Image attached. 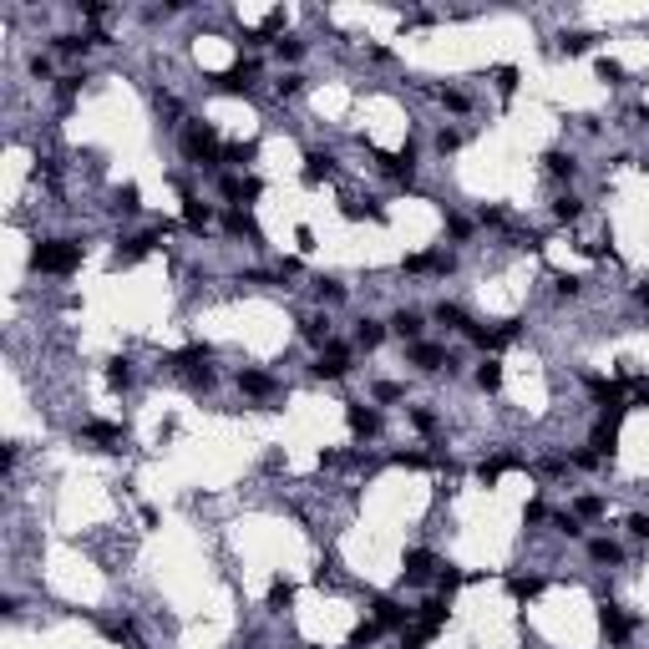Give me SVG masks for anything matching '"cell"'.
Listing matches in <instances>:
<instances>
[{
	"label": "cell",
	"instance_id": "obj_1",
	"mask_svg": "<svg viewBox=\"0 0 649 649\" xmlns=\"http://www.w3.org/2000/svg\"><path fill=\"white\" fill-rule=\"evenodd\" d=\"M87 249H81L77 238H36L31 249V270L36 274H77Z\"/></svg>",
	"mask_w": 649,
	"mask_h": 649
},
{
	"label": "cell",
	"instance_id": "obj_2",
	"mask_svg": "<svg viewBox=\"0 0 649 649\" xmlns=\"http://www.w3.org/2000/svg\"><path fill=\"white\" fill-rule=\"evenodd\" d=\"M442 569L446 563L431 548H406V558H401V584H437Z\"/></svg>",
	"mask_w": 649,
	"mask_h": 649
},
{
	"label": "cell",
	"instance_id": "obj_3",
	"mask_svg": "<svg viewBox=\"0 0 649 649\" xmlns=\"http://www.w3.org/2000/svg\"><path fill=\"white\" fill-rule=\"evenodd\" d=\"M350 370H355V361H350V350L335 340V345L315 350V365H310V376L315 380H345Z\"/></svg>",
	"mask_w": 649,
	"mask_h": 649
},
{
	"label": "cell",
	"instance_id": "obj_4",
	"mask_svg": "<svg viewBox=\"0 0 649 649\" xmlns=\"http://www.w3.org/2000/svg\"><path fill=\"white\" fill-rule=\"evenodd\" d=\"M345 427H350V437L370 442V437H380V412L370 401H345Z\"/></svg>",
	"mask_w": 649,
	"mask_h": 649
},
{
	"label": "cell",
	"instance_id": "obj_5",
	"mask_svg": "<svg viewBox=\"0 0 649 649\" xmlns=\"http://www.w3.org/2000/svg\"><path fill=\"white\" fill-rule=\"evenodd\" d=\"M599 629H603V639L614 649H624L629 645V634H634V619L619 609V603H599Z\"/></svg>",
	"mask_w": 649,
	"mask_h": 649
},
{
	"label": "cell",
	"instance_id": "obj_6",
	"mask_svg": "<svg viewBox=\"0 0 649 649\" xmlns=\"http://www.w3.org/2000/svg\"><path fill=\"white\" fill-rule=\"evenodd\" d=\"M223 229H229V238H249L254 249H264V229H259V219H254L249 208H229L223 213Z\"/></svg>",
	"mask_w": 649,
	"mask_h": 649
},
{
	"label": "cell",
	"instance_id": "obj_7",
	"mask_svg": "<svg viewBox=\"0 0 649 649\" xmlns=\"http://www.w3.org/2000/svg\"><path fill=\"white\" fill-rule=\"evenodd\" d=\"M406 361H412L416 370H421V376H437L442 365H452V361H446V350H442V345H431V340H416Z\"/></svg>",
	"mask_w": 649,
	"mask_h": 649
},
{
	"label": "cell",
	"instance_id": "obj_8",
	"mask_svg": "<svg viewBox=\"0 0 649 649\" xmlns=\"http://www.w3.org/2000/svg\"><path fill=\"white\" fill-rule=\"evenodd\" d=\"M543 168H548V178H558V183H573V178H578V153L553 147V153H543Z\"/></svg>",
	"mask_w": 649,
	"mask_h": 649
},
{
	"label": "cell",
	"instance_id": "obj_9",
	"mask_svg": "<svg viewBox=\"0 0 649 649\" xmlns=\"http://www.w3.org/2000/svg\"><path fill=\"white\" fill-rule=\"evenodd\" d=\"M238 391H244V396H279L285 386L274 376H264V370H238Z\"/></svg>",
	"mask_w": 649,
	"mask_h": 649
},
{
	"label": "cell",
	"instance_id": "obj_10",
	"mask_svg": "<svg viewBox=\"0 0 649 649\" xmlns=\"http://www.w3.org/2000/svg\"><path fill=\"white\" fill-rule=\"evenodd\" d=\"M391 330L401 335V340H421V330H427V315H421V310H396V315H391Z\"/></svg>",
	"mask_w": 649,
	"mask_h": 649
},
{
	"label": "cell",
	"instance_id": "obj_11",
	"mask_svg": "<svg viewBox=\"0 0 649 649\" xmlns=\"http://www.w3.org/2000/svg\"><path fill=\"white\" fill-rule=\"evenodd\" d=\"M472 380H477V391H503V361H497V355H487V361L472 370Z\"/></svg>",
	"mask_w": 649,
	"mask_h": 649
},
{
	"label": "cell",
	"instance_id": "obj_12",
	"mask_svg": "<svg viewBox=\"0 0 649 649\" xmlns=\"http://www.w3.org/2000/svg\"><path fill=\"white\" fill-rule=\"evenodd\" d=\"M380 340H386V325H380V320H370V315L355 320V345L361 350H376Z\"/></svg>",
	"mask_w": 649,
	"mask_h": 649
},
{
	"label": "cell",
	"instance_id": "obj_13",
	"mask_svg": "<svg viewBox=\"0 0 649 649\" xmlns=\"http://www.w3.org/2000/svg\"><path fill=\"white\" fill-rule=\"evenodd\" d=\"M507 588H512V599H533L543 594V573H507Z\"/></svg>",
	"mask_w": 649,
	"mask_h": 649
},
{
	"label": "cell",
	"instance_id": "obj_14",
	"mask_svg": "<svg viewBox=\"0 0 649 649\" xmlns=\"http://www.w3.org/2000/svg\"><path fill=\"white\" fill-rule=\"evenodd\" d=\"M588 558L614 569V563H624V548H619V543H609V538H594V543H588Z\"/></svg>",
	"mask_w": 649,
	"mask_h": 649
},
{
	"label": "cell",
	"instance_id": "obj_15",
	"mask_svg": "<svg viewBox=\"0 0 649 649\" xmlns=\"http://www.w3.org/2000/svg\"><path fill=\"white\" fill-rule=\"evenodd\" d=\"M304 51L310 46H304L300 36H279V41H274V56H279V62H300Z\"/></svg>",
	"mask_w": 649,
	"mask_h": 649
},
{
	"label": "cell",
	"instance_id": "obj_16",
	"mask_svg": "<svg viewBox=\"0 0 649 649\" xmlns=\"http://www.w3.org/2000/svg\"><path fill=\"white\" fill-rule=\"evenodd\" d=\"M431 147H437V158H452V153L462 147V132H457V127H442V132L431 137Z\"/></svg>",
	"mask_w": 649,
	"mask_h": 649
},
{
	"label": "cell",
	"instance_id": "obj_17",
	"mask_svg": "<svg viewBox=\"0 0 649 649\" xmlns=\"http://www.w3.org/2000/svg\"><path fill=\"white\" fill-rule=\"evenodd\" d=\"M594 71H599V81H609V87H619V81H624V66L609 62V56H599V62H594Z\"/></svg>",
	"mask_w": 649,
	"mask_h": 649
},
{
	"label": "cell",
	"instance_id": "obj_18",
	"mask_svg": "<svg viewBox=\"0 0 649 649\" xmlns=\"http://www.w3.org/2000/svg\"><path fill=\"white\" fill-rule=\"evenodd\" d=\"M376 401H406V386H401V380H380Z\"/></svg>",
	"mask_w": 649,
	"mask_h": 649
},
{
	"label": "cell",
	"instance_id": "obj_19",
	"mask_svg": "<svg viewBox=\"0 0 649 649\" xmlns=\"http://www.w3.org/2000/svg\"><path fill=\"white\" fill-rule=\"evenodd\" d=\"M629 533L639 543H649V512H634V518H629Z\"/></svg>",
	"mask_w": 649,
	"mask_h": 649
},
{
	"label": "cell",
	"instance_id": "obj_20",
	"mask_svg": "<svg viewBox=\"0 0 649 649\" xmlns=\"http://www.w3.org/2000/svg\"><path fill=\"white\" fill-rule=\"evenodd\" d=\"M634 304H639V310L649 315V285H634Z\"/></svg>",
	"mask_w": 649,
	"mask_h": 649
}]
</instances>
